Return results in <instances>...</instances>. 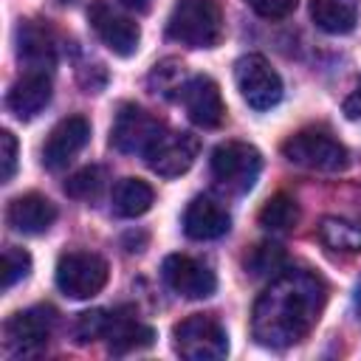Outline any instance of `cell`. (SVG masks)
<instances>
[{"mask_svg":"<svg viewBox=\"0 0 361 361\" xmlns=\"http://www.w3.org/2000/svg\"><path fill=\"white\" fill-rule=\"evenodd\" d=\"M327 302V285L307 268L279 271L257 296L251 333L265 347H290L302 341L319 322Z\"/></svg>","mask_w":361,"mask_h":361,"instance_id":"obj_1","label":"cell"},{"mask_svg":"<svg viewBox=\"0 0 361 361\" xmlns=\"http://www.w3.org/2000/svg\"><path fill=\"white\" fill-rule=\"evenodd\" d=\"M223 11L214 0H178L169 20V39L186 48H214L223 39Z\"/></svg>","mask_w":361,"mask_h":361,"instance_id":"obj_2","label":"cell"},{"mask_svg":"<svg viewBox=\"0 0 361 361\" xmlns=\"http://www.w3.org/2000/svg\"><path fill=\"white\" fill-rule=\"evenodd\" d=\"M282 155L290 164L313 172H338L347 166V158H350L347 147L338 138H333L330 130H322V127H307L288 135L282 141Z\"/></svg>","mask_w":361,"mask_h":361,"instance_id":"obj_3","label":"cell"},{"mask_svg":"<svg viewBox=\"0 0 361 361\" xmlns=\"http://www.w3.org/2000/svg\"><path fill=\"white\" fill-rule=\"evenodd\" d=\"M262 169V155L245 141H223L212 152V178L231 195H245Z\"/></svg>","mask_w":361,"mask_h":361,"instance_id":"obj_4","label":"cell"},{"mask_svg":"<svg viewBox=\"0 0 361 361\" xmlns=\"http://www.w3.org/2000/svg\"><path fill=\"white\" fill-rule=\"evenodd\" d=\"M172 347L189 361H220L228 353V336L223 324L209 313H195L175 324Z\"/></svg>","mask_w":361,"mask_h":361,"instance_id":"obj_5","label":"cell"},{"mask_svg":"<svg viewBox=\"0 0 361 361\" xmlns=\"http://www.w3.org/2000/svg\"><path fill=\"white\" fill-rule=\"evenodd\" d=\"M110 268L93 251H68L56 262V288L71 299H90L107 285Z\"/></svg>","mask_w":361,"mask_h":361,"instance_id":"obj_6","label":"cell"},{"mask_svg":"<svg viewBox=\"0 0 361 361\" xmlns=\"http://www.w3.org/2000/svg\"><path fill=\"white\" fill-rule=\"evenodd\" d=\"M234 82L243 102L254 110H271L282 99V79L262 54H245L234 62Z\"/></svg>","mask_w":361,"mask_h":361,"instance_id":"obj_7","label":"cell"},{"mask_svg":"<svg viewBox=\"0 0 361 361\" xmlns=\"http://www.w3.org/2000/svg\"><path fill=\"white\" fill-rule=\"evenodd\" d=\"M164 135V121L138 104H121L110 130V147L124 155H147V149Z\"/></svg>","mask_w":361,"mask_h":361,"instance_id":"obj_8","label":"cell"},{"mask_svg":"<svg viewBox=\"0 0 361 361\" xmlns=\"http://www.w3.org/2000/svg\"><path fill=\"white\" fill-rule=\"evenodd\" d=\"M54 322H56V310L48 307V305H37V307H28V310H20L14 313L3 333H6V347L17 355H31L37 353L39 347L48 344L51 338V330H54Z\"/></svg>","mask_w":361,"mask_h":361,"instance_id":"obj_9","label":"cell"},{"mask_svg":"<svg viewBox=\"0 0 361 361\" xmlns=\"http://www.w3.org/2000/svg\"><path fill=\"white\" fill-rule=\"evenodd\" d=\"M87 20L93 25V31L99 34V39L116 54V56H133L138 51L141 42V28L135 20H130L127 14H118L113 6H107L104 0L93 3L87 8Z\"/></svg>","mask_w":361,"mask_h":361,"instance_id":"obj_10","label":"cell"},{"mask_svg":"<svg viewBox=\"0 0 361 361\" xmlns=\"http://www.w3.org/2000/svg\"><path fill=\"white\" fill-rule=\"evenodd\" d=\"M161 274H164V282L183 299H206L217 288L214 271L206 262L186 254H169L161 265Z\"/></svg>","mask_w":361,"mask_h":361,"instance_id":"obj_11","label":"cell"},{"mask_svg":"<svg viewBox=\"0 0 361 361\" xmlns=\"http://www.w3.org/2000/svg\"><path fill=\"white\" fill-rule=\"evenodd\" d=\"M197 149H200V141L192 133H169V130H164V135L147 149L144 161L155 175L178 178L195 164Z\"/></svg>","mask_w":361,"mask_h":361,"instance_id":"obj_12","label":"cell"},{"mask_svg":"<svg viewBox=\"0 0 361 361\" xmlns=\"http://www.w3.org/2000/svg\"><path fill=\"white\" fill-rule=\"evenodd\" d=\"M90 141V121L85 116H68L62 118L42 144V166L51 172L65 169Z\"/></svg>","mask_w":361,"mask_h":361,"instance_id":"obj_13","label":"cell"},{"mask_svg":"<svg viewBox=\"0 0 361 361\" xmlns=\"http://www.w3.org/2000/svg\"><path fill=\"white\" fill-rule=\"evenodd\" d=\"M178 99L186 107V116L197 124V127H220L226 118V102L220 96V87L214 79L209 76H192L183 82V87L178 90Z\"/></svg>","mask_w":361,"mask_h":361,"instance_id":"obj_14","label":"cell"},{"mask_svg":"<svg viewBox=\"0 0 361 361\" xmlns=\"http://www.w3.org/2000/svg\"><path fill=\"white\" fill-rule=\"evenodd\" d=\"M104 338H107L110 353L124 355V353H135V350L149 347L155 341V333H152V327L138 322L130 307H118V310H110Z\"/></svg>","mask_w":361,"mask_h":361,"instance_id":"obj_15","label":"cell"},{"mask_svg":"<svg viewBox=\"0 0 361 361\" xmlns=\"http://www.w3.org/2000/svg\"><path fill=\"white\" fill-rule=\"evenodd\" d=\"M17 56L31 71L54 68V62H56V42H54L51 28L45 23H39V20L20 23V28H17Z\"/></svg>","mask_w":361,"mask_h":361,"instance_id":"obj_16","label":"cell"},{"mask_svg":"<svg viewBox=\"0 0 361 361\" xmlns=\"http://www.w3.org/2000/svg\"><path fill=\"white\" fill-rule=\"evenodd\" d=\"M6 220L11 228L23 231V234H42L54 226L56 220V206L39 195V192H28V195H20L8 203V212H6Z\"/></svg>","mask_w":361,"mask_h":361,"instance_id":"obj_17","label":"cell"},{"mask_svg":"<svg viewBox=\"0 0 361 361\" xmlns=\"http://www.w3.org/2000/svg\"><path fill=\"white\" fill-rule=\"evenodd\" d=\"M8 110L20 118L28 121L37 113L45 110V104L51 102V79L45 76V71H31L25 76H20L11 90H8Z\"/></svg>","mask_w":361,"mask_h":361,"instance_id":"obj_18","label":"cell"},{"mask_svg":"<svg viewBox=\"0 0 361 361\" xmlns=\"http://www.w3.org/2000/svg\"><path fill=\"white\" fill-rule=\"evenodd\" d=\"M231 226L228 212L212 197H195L183 212V231L192 240H214L223 237Z\"/></svg>","mask_w":361,"mask_h":361,"instance_id":"obj_19","label":"cell"},{"mask_svg":"<svg viewBox=\"0 0 361 361\" xmlns=\"http://www.w3.org/2000/svg\"><path fill=\"white\" fill-rule=\"evenodd\" d=\"M310 17L327 34H350L358 23V0H310Z\"/></svg>","mask_w":361,"mask_h":361,"instance_id":"obj_20","label":"cell"},{"mask_svg":"<svg viewBox=\"0 0 361 361\" xmlns=\"http://www.w3.org/2000/svg\"><path fill=\"white\" fill-rule=\"evenodd\" d=\"M152 200L155 192L141 178H121L113 189V212L118 217H141L144 212H149Z\"/></svg>","mask_w":361,"mask_h":361,"instance_id":"obj_21","label":"cell"},{"mask_svg":"<svg viewBox=\"0 0 361 361\" xmlns=\"http://www.w3.org/2000/svg\"><path fill=\"white\" fill-rule=\"evenodd\" d=\"M319 240L330 251L358 254L361 251V226L350 223V220H341V217H324L319 223Z\"/></svg>","mask_w":361,"mask_h":361,"instance_id":"obj_22","label":"cell"},{"mask_svg":"<svg viewBox=\"0 0 361 361\" xmlns=\"http://www.w3.org/2000/svg\"><path fill=\"white\" fill-rule=\"evenodd\" d=\"M259 226L265 231H274V234H282V231H290L296 223H299V206L290 195H274L262 203L259 214H257Z\"/></svg>","mask_w":361,"mask_h":361,"instance_id":"obj_23","label":"cell"},{"mask_svg":"<svg viewBox=\"0 0 361 361\" xmlns=\"http://www.w3.org/2000/svg\"><path fill=\"white\" fill-rule=\"evenodd\" d=\"M285 265V251L276 243H259L245 254V271L251 276H276Z\"/></svg>","mask_w":361,"mask_h":361,"instance_id":"obj_24","label":"cell"},{"mask_svg":"<svg viewBox=\"0 0 361 361\" xmlns=\"http://www.w3.org/2000/svg\"><path fill=\"white\" fill-rule=\"evenodd\" d=\"M104 189V169L102 166H85L79 172H73L65 180V192L76 200H90Z\"/></svg>","mask_w":361,"mask_h":361,"instance_id":"obj_25","label":"cell"},{"mask_svg":"<svg viewBox=\"0 0 361 361\" xmlns=\"http://www.w3.org/2000/svg\"><path fill=\"white\" fill-rule=\"evenodd\" d=\"M31 271V257L28 251L17 248V245H8L3 251V290H11L20 279H25Z\"/></svg>","mask_w":361,"mask_h":361,"instance_id":"obj_26","label":"cell"},{"mask_svg":"<svg viewBox=\"0 0 361 361\" xmlns=\"http://www.w3.org/2000/svg\"><path fill=\"white\" fill-rule=\"evenodd\" d=\"M107 319H110V310H87V313H79L76 327H73V330H76V338H79V341L104 338Z\"/></svg>","mask_w":361,"mask_h":361,"instance_id":"obj_27","label":"cell"},{"mask_svg":"<svg viewBox=\"0 0 361 361\" xmlns=\"http://www.w3.org/2000/svg\"><path fill=\"white\" fill-rule=\"evenodd\" d=\"M245 3L254 14H259L265 20H282V17L293 14L299 6V0H245Z\"/></svg>","mask_w":361,"mask_h":361,"instance_id":"obj_28","label":"cell"},{"mask_svg":"<svg viewBox=\"0 0 361 361\" xmlns=\"http://www.w3.org/2000/svg\"><path fill=\"white\" fill-rule=\"evenodd\" d=\"M172 65V59L169 62H161V65H155V71H152V76H149V82H152V87L155 90H161V93H169V90H180L183 87V73H180V68H169Z\"/></svg>","mask_w":361,"mask_h":361,"instance_id":"obj_29","label":"cell"},{"mask_svg":"<svg viewBox=\"0 0 361 361\" xmlns=\"http://www.w3.org/2000/svg\"><path fill=\"white\" fill-rule=\"evenodd\" d=\"M17 169V138L11 130H3L0 133V180H11Z\"/></svg>","mask_w":361,"mask_h":361,"instance_id":"obj_30","label":"cell"},{"mask_svg":"<svg viewBox=\"0 0 361 361\" xmlns=\"http://www.w3.org/2000/svg\"><path fill=\"white\" fill-rule=\"evenodd\" d=\"M344 116L347 118H361V79H358L355 90L344 99Z\"/></svg>","mask_w":361,"mask_h":361,"instance_id":"obj_31","label":"cell"},{"mask_svg":"<svg viewBox=\"0 0 361 361\" xmlns=\"http://www.w3.org/2000/svg\"><path fill=\"white\" fill-rule=\"evenodd\" d=\"M113 3H118L121 8H127V11H147L149 8V0H113Z\"/></svg>","mask_w":361,"mask_h":361,"instance_id":"obj_32","label":"cell"},{"mask_svg":"<svg viewBox=\"0 0 361 361\" xmlns=\"http://www.w3.org/2000/svg\"><path fill=\"white\" fill-rule=\"evenodd\" d=\"M355 310H358V316H361V285H358V290H355Z\"/></svg>","mask_w":361,"mask_h":361,"instance_id":"obj_33","label":"cell"}]
</instances>
